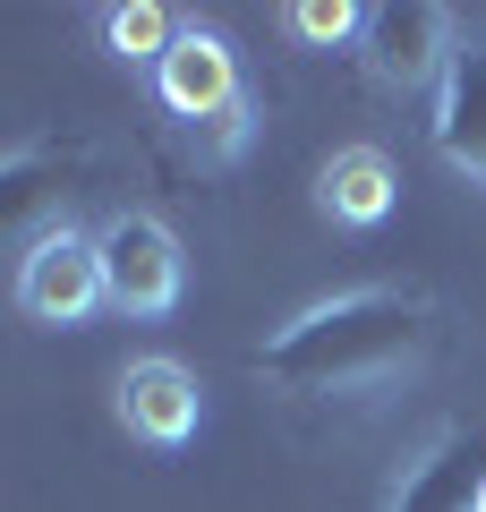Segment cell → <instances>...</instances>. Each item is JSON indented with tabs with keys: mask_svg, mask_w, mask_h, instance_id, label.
Listing matches in <instances>:
<instances>
[{
	"mask_svg": "<svg viewBox=\"0 0 486 512\" xmlns=\"http://www.w3.org/2000/svg\"><path fill=\"white\" fill-rule=\"evenodd\" d=\"M478 487H486V461H469L461 436H435L427 453L401 470L393 512H478Z\"/></svg>",
	"mask_w": 486,
	"mask_h": 512,
	"instance_id": "cell-10",
	"label": "cell"
},
{
	"mask_svg": "<svg viewBox=\"0 0 486 512\" xmlns=\"http://www.w3.org/2000/svg\"><path fill=\"white\" fill-rule=\"evenodd\" d=\"M367 69H376V86L393 94H418V86H444L452 52H461V35H452L444 9H427V0H384V9H367Z\"/></svg>",
	"mask_w": 486,
	"mask_h": 512,
	"instance_id": "cell-3",
	"label": "cell"
},
{
	"mask_svg": "<svg viewBox=\"0 0 486 512\" xmlns=\"http://www.w3.org/2000/svg\"><path fill=\"white\" fill-rule=\"evenodd\" d=\"M427 350V299L418 291H342L290 316L265 342V376L290 393H367Z\"/></svg>",
	"mask_w": 486,
	"mask_h": 512,
	"instance_id": "cell-1",
	"label": "cell"
},
{
	"mask_svg": "<svg viewBox=\"0 0 486 512\" xmlns=\"http://www.w3.org/2000/svg\"><path fill=\"white\" fill-rule=\"evenodd\" d=\"M478 512H486V487H478Z\"/></svg>",
	"mask_w": 486,
	"mask_h": 512,
	"instance_id": "cell-14",
	"label": "cell"
},
{
	"mask_svg": "<svg viewBox=\"0 0 486 512\" xmlns=\"http://www.w3.org/2000/svg\"><path fill=\"white\" fill-rule=\"evenodd\" d=\"M282 26L299 43H350V35H367V9H350V0H290Z\"/></svg>",
	"mask_w": 486,
	"mask_h": 512,
	"instance_id": "cell-12",
	"label": "cell"
},
{
	"mask_svg": "<svg viewBox=\"0 0 486 512\" xmlns=\"http://www.w3.org/2000/svg\"><path fill=\"white\" fill-rule=\"evenodd\" d=\"M52 231H69V163L52 154H9L0 163V256H35Z\"/></svg>",
	"mask_w": 486,
	"mask_h": 512,
	"instance_id": "cell-8",
	"label": "cell"
},
{
	"mask_svg": "<svg viewBox=\"0 0 486 512\" xmlns=\"http://www.w3.org/2000/svg\"><path fill=\"white\" fill-rule=\"evenodd\" d=\"M435 154L469 188H486V35H469L435 86Z\"/></svg>",
	"mask_w": 486,
	"mask_h": 512,
	"instance_id": "cell-7",
	"label": "cell"
},
{
	"mask_svg": "<svg viewBox=\"0 0 486 512\" xmlns=\"http://www.w3.org/2000/svg\"><path fill=\"white\" fill-rule=\"evenodd\" d=\"M393 197H401V180H393V163H384L376 146H342L316 171V205L342 222V231H376V222L393 214Z\"/></svg>",
	"mask_w": 486,
	"mask_h": 512,
	"instance_id": "cell-9",
	"label": "cell"
},
{
	"mask_svg": "<svg viewBox=\"0 0 486 512\" xmlns=\"http://www.w3.org/2000/svg\"><path fill=\"white\" fill-rule=\"evenodd\" d=\"M111 52L128 60V69H162V52H171V35H180V18L171 9H145V0H128V9H111L103 18Z\"/></svg>",
	"mask_w": 486,
	"mask_h": 512,
	"instance_id": "cell-11",
	"label": "cell"
},
{
	"mask_svg": "<svg viewBox=\"0 0 486 512\" xmlns=\"http://www.w3.org/2000/svg\"><path fill=\"white\" fill-rule=\"evenodd\" d=\"M197 419H205V384L188 376L180 359H128V376H120V427L137 444H154V453H171V444H188L197 436Z\"/></svg>",
	"mask_w": 486,
	"mask_h": 512,
	"instance_id": "cell-6",
	"label": "cell"
},
{
	"mask_svg": "<svg viewBox=\"0 0 486 512\" xmlns=\"http://www.w3.org/2000/svg\"><path fill=\"white\" fill-rule=\"evenodd\" d=\"M239 137H248V103H231L222 120H205L197 128V154H205V163H222V154H239Z\"/></svg>",
	"mask_w": 486,
	"mask_h": 512,
	"instance_id": "cell-13",
	"label": "cell"
},
{
	"mask_svg": "<svg viewBox=\"0 0 486 512\" xmlns=\"http://www.w3.org/2000/svg\"><path fill=\"white\" fill-rule=\"evenodd\" d=\"M94 256H103V299L120 316H171L188 291V256L171 239L162 214H111L94 231Z\"/></svg>",
	"mask_w": 486,
	"mask_h": 512,
	"instance_id": "cell-2",
	"label": "cell"
},
{
	"mask_svg": "<svg viewBox=\"0 0 486 512\" xmlns=\"http://www.w3.org/2000/svg\"><path fill=\"white\" fill-rule=\"evenodd\" d=\"M18 316H35V325H86L94 308H111L103 299V256H94L86 231H52L35 256H18Z\"/></svg>",
	"mask_w": 486,
	"mask_h": 512,
	"instance_id": "cell-4",
	"label": "cell"
},
{
	"mask_svg": "<svg viewBox=\"0 0 486 512\" xmlns=\"http://www.w3.org/2000/svg\"><path fill=\"white\" fill-rule=\"evenodd\" d=\"M154 94H162V111H180L188 128L222 120L231 103H248V94H239V52L214 26H180L171 52H162V69H154Z\"/></svg>",
	"mask_w": 486,
	"mask_h": 512,
	"instance_id": "cell-5",
	"label": "cell"
}]
</instances>
